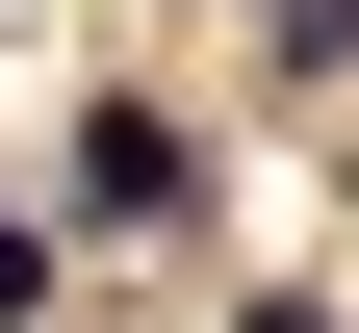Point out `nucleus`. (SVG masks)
Listing matches in <instances>:
<instances>
[{
	"instance_id": "f257e3e1",
	"label": "nucleus",
	"mask_w": 359,
	"mask_h": 333,
	"mask_svg": "<svg viewBox=\"0 0 359 333\" xmlns=\"http://www.w3.org/2000/svg\"><path fill=\"white\" fill-rule=\"evenodd\" d=\"M77 231H205V154L154 103H77Z\"/></svg>"
},
{
	"instance_id": "f03ea898",
	"label": "nucleus",
	"mask_w": 359,
	"mask_h": 333,
	"mask_svg": "<svg viewBox=\"0 0 359 333\" xmlns=\"http://www.w3.org/2000/svg\"><path fill=\"white\" fill-rule=\"evenodd\" d=\"M52 282H77V257H52L26 205H0V333H52Z\"/></svg>"
},
{
	"instance_id": "7ed1b4c3",
	"label": "nucleus",
	"mask_w": 359,
	"mask_h": 333,
	"mask_svg": "<svg viewBox=\"0 0 359 333\" xmlns=\"http://www.w3.org/2000/svg\"><path fill=\"white\" fill-rule=\"evenodd\" d=\"M283 77H359V0H283Z\"/></svg>"
},
{
	"instance_id": "20e7f679",
	"label": "nucleus",
	"mask_w": 359,
	"mask_h": 333,
	"mask_svg": "<svg viewBox=\"0 0 359 333\" xmlns=\"http://www.w3.org/2000/svg\"><path fill=\"white\" fill-rule=\"evenodd\" d=\"M231 333H334V308H308V282H257V308H231Z\"/></svg>"
}]
</instances>
